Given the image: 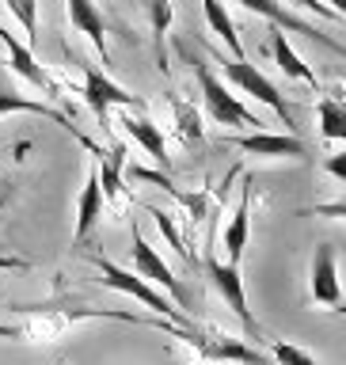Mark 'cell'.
I'll return each mask as SVG.
<instances>
[{
	"label": "cell",
	"instance_id": "obj_1",
	"mask_svg": "<svg viewBox=\"0 0 346 365\" xmlns=\"http://www.w3.org/2000/svg\"><path fill=\"white\" fill-rule=\"evenodd\" d=\"M88 262L99 270V282L107 285V289L133 297V301H141L153 316H164V319H171V324H179V327H198L187 312H183V308H175V301H171L168 293H160L153 282L141 278V274L126 270V267H118V262H111V259H103V255H88Z\"/></svg>",
	"mask_w": 346,
	"mask_h": 365
},
{
	"label": "cell",
	"instance_id": "obj_2",
	"mask_svg": "<svg viewBox=\"0 0 346 365\" xmlns=\"http://www.w3.org/2000/svg\"><path fill=\"white\" fill-rule=\"evenodd\" d=\"M179 50L190 57L194 76H198V88H202V99H205V110H210V118H213L217 125H244V130H263V118H259L255 110H248L244 103H240L233 91L225 88V80L213 73L210 57L190 53V46H187V42H183Z\"/></svg>",
	"mask_w": 346,
	"mask_h": 365
},
{
	"label": "cell",
	"instance_id": "obj_3",
	"mask_svg": "<svg viewBox=\"0 0 346 365\" xmlns=\"http://www.w3.org/2000/svg\"><path fill=\"white\" fill-rule=\"evenodd\" d=\"M217 61H221V73H225V80H233V84L244 91V96H251V99H259V103H267V107L278 114V118L285 122V130L290 133H297V118H293V107L282 99V91L270 84L267 76L259 73L255 65L248 61V57H225V53H217V50H210Z\"/></svg>",
	"mask_w": 346,
	"mask_h": 365
},
{
	"label": "cell",
	"instance_id": "obj_4",
	"mask_svg": "<svg viewBox=\"0 0 346 365\" xmlns=\"http://www.w3.org/2000/svg\"><path fill=\"white\" fill-rule=\"evenodd\" d=\"M168 335L179 339V342H187V346H194V354H202L205 361L274 365L267 354H259L255 346H248V342H240V339H233V335H210V331H202V327H171Z\"/></svg>",
	"mask_w": 346,
	"mask_h": 365
},
{
	"label": "cell",
	"instance_id": "obj_5",
	"mask_svg": "<svg viewBox=\"0 0 346 365\" xmlns=\"http://www.w3.org/2000/svg\"><path fill=\"white\" fill-rule=\"evenodd\" d=\"M84 103L99 118L103 130H111V107H126V110H137V114H145V107H148L145 96H133V91L118 88L107 73H99V68H91V65H84Z\"/></svg>",
	"mask_w": 346,
	"mask_h": 365
},
{
	"label": "cell",
	"instance_id": "obj_6",
	"mask_svg": "<svg viewBox=\"0 0 346 365\" xmlns=\"http://www.w3.org/2000/svg\"><path fill=\"white\" fill-rule=\"evenodd\" d=\"M202 267H205V274H210L213 289L225 297L228 308H233V316L244 324V331H248V335H259V324H255V316H251V308H248V297H244V278H240V267H236V262H221V259L213 255V247H205Z\"/></svg>",
	"mask_w": 346,
	"mask_h": 365
},
{
	"label": "cell",
	"instance_id": "obj_7",
	"mask_svg": "<svg viewBox=\"0 0 346 365\" xmlns=\"http://www.w3.org/2000/svg\"><path fill=\"white\" fill-rule=\"evenodd\" d=\"M130 251H133V274H141L145 282L160 285V289H164L179 308L190 304V297H187V289H183V282L175 278V274H171L168 262L156 255V247L141 236V228H137V225H133V232H130Z\"/></svg>",
	"mask_w": 346,
	"mask_h": 365
},
{
	"label": "cell",
	"instance_id": "obj_8",
	"mask_svg": "<svg viewBox=\"0 0 346 365\" xmlns=\"http://www.w3.org/2000/svg\"><path fill=\"white\" fill-rule=\"evenodd\" d=\"M308 297L312 304H324L331 312H342V285H339V251L335 244H316L312 274H308Z\"/></svg>",
	"mask_w": 346,
	"mask_h": 365
},
{
	"label": "cell",
	"instance_id": "obj_9",
	"mask_svg": "<svg viewBox=\"0 0 346 365\" xmlns=\"http://www.w3.org/2000/svg\"><path fill=\"white\" fill-rule=\"evenodd\" d=\"M225 4H228V0H225ZM233 4H244L248 11H255V16H263L267 23H274V27L293 31V34H301V38L316 42V46H327L331 53H342V42L327 38V34H320V27H312L308 19H301L293 8H285L282 0H233Z\"/></svg>",
	"mask_w": 346,
	"mask_h": 365
},
{
	"label": "cell",
	"instance_id": "obj_10",
	"mask_svg": "<svg viewBox=\"0 0 346 365\" xmlns=\"http://www.w3.org/2000/svg\"><path fill=\"white\" fill-rule=\"evenodd\" d=\"M225 145L240 148L251 156H290V160H308V148L297 133H267V130H251L240 137H225Z\"/></svg>",
	"mask_w": 346,
	"mask_h": 365
},
{
	"label": "cell",
	"instance_id": "obj_11",
	"mask_svg": "<svg viewBox=\"0 0 346 365\" xmlns=\"http://www.w3.org/2000/svg\"><path fill=\"white\" fill-rule=\"evenodd\" d=\"M0 46H4V53H8V61H11V68H16V73L27 80V84H34V88H42L46 96H54V99H65L61 96V88L54 84V76L46 73V68L34 61V50L27 42H19L16 34H11L4 23H0Z\"/></svg>",
	"mask_w": 346,
	"mask_h": 365
},
{
	"label": "cell",
	"instance_id": "obj_12",
	"mask_svg": "<svg viewBox=\"0 0 346 365\" xmlns=\"http://www.w3.org/2000/svg\"><path fill=\"white\" fill-rule=\"evenodd\" d=\"M103 187H99V175L96 168H88V179H84V190H80V202H76V232H73V244H88V236L96 232V225L103 221Z\"/></svg>",
	"mask_w": 346,
	"mask_h": 365
},
{
	"label": "cell",
	"instance_id": "obj_13",
	"mask_svg": "<svg viewBox=\"0 0 346 365\" xmlns=\"http://www.w3.org/2000/svg\"><path fill=\"white\" fill-rule=\"evenodd\" d=\"M11 110H23V114H42V118L57 122V125H61L65 133H73L80 145L96 153V145H91L88 137L76 130V122H73V118H65V114L57 110V107H50V103H42V99H23V96H16V91H0V114H11Z\"/></svg>",
	"mask_w": 346,
	"mask_h": 365
},
{
	"label": "cell",
	"instance_id": "obj_14",
	"mask_svg": "<svg viewBox=\"0 0 346 365\" xmlns=\"http://www.w3.org/2000/svg\"><path fill=\"white\" fill-rule=\"evenodd\" d=\"M65 11H68V23L80 34H88V42L103 53V65H107L111 53H107V23H103V11L91 0H65Z\"/></svg>",
	"mask_w": 346,
	"mask_h": 365
},
{
	"label": "cell",
	"instance_id": "obj_15",
	"mask_svg": "<svg viewBox=\"0 0 346 365\" xmlns=\"http://www.w3.org/2000/svg\"><path fill=\"white\" fill-rule=\"evenodd\" d=\"M122 125H126V137L130 141H137L145 148L148 156L156 160L160 168H171V156H168V145H164V133H160V125L156 122H148L145 114H137V110H126V118H122Z\"/></svg>",
	"mask_w": 346,
	"mask_h": 365
},
{
	"label": "cell",
	"instance_id": "obj_16",
	"mask_svg": "<svg viewBox=\"0 0 346 365\" xmlns=\"http://www.w3.org/2000/svg\"><path fill=\"white\" fill-rule=\"evenodd\" d=\"M251 187H255V179L244 175V190H240V202H236V213L233 221H228L225 228V251H228V262H236L240 267V255H244L248 247V232H251Z\"/></svg>",
	"mask_w": 346,
	"mask_h": 365
},
{
	"label": "cell",
	"instance_id": "obj_17",
	"mask_svg": "<svg viewBox=\"0 0 346 365\" xmlns=\"http://www.w3.org/2000/svg\"><path fill=\"white\" fill-rule=\"evenodd\" d=\"M130 175L133 179H145V182H156L160 190H168L171 198H175L183 210L190 213V221L198 225V221H205V217H210V198H205V194H183V190H175V182H171L164 171H148V168H130Z\"/></svg>",
	"mask_w": 346,
	"mask_h": 365
},
{
	"label": "cell",
	"instance_id": "obj_18",
	"mask_svg": "<svg viewBox=\"0 0 346 365\" xmlns=\"http://www.w3.org/2000/svg\"><path fill=\"white\" fill-rule=\"evenodd\" d=\"M270 53H274V61H278V68H282L285 76L301 80V84H308V88H320L316 73L305 65V57L293 50V42L285 38V31H282V27H278V31H270Z\"/></svg>",
	"mask_w": 346,
	"mask_h": 365
},
{
	"label": "cell",
	"instance_id": "obj_19",
	"mask_svg": "<svg viewBox=\"0 0 346 365\" xmlns=\"http://www.w3.org/2000/svg\"><path fill=\"white\" fill-rule=\"evenodd\" d=\"M122 156H126V145H114L111 153H96L99 160V168H96V175H99V187H103V202H122Z\"/></svg>",
	"mask_w": 346,
	"mask_h": 365
},
{
	"label": "cell",
	"instance_id": "obj_20",
	"mask_svg": "<svg viewBox=\"0 0 346 365\" xmlns=\"http://www.w3.org/2000/svg\"><path fill=\"white\" fill-rule=\"evenodd\" d=\"M202 8H205V23H210V31L228 46V57H244V42H240L236 23H233V16H228L225 0H202Z\"/></svg>",
	"mask_w": 346,
	"mask_h": 365
},
{
	"label": "cell",
	"instance_id": "obj_21",
	"mask_svg": "<svg viewBox=\"0 0 346 365\" xmlns=\"http://www.w3.org/2000/svg\"><path fill=\"white\" fill-rule=\"evenodd\" d=\"M320 133L327 137V141H346V107L339 96H324L320 99Z\"/></svg>",
	"mask_w": 346,
	"mask_h": 365
},
{
	"label": "cell",
	"instance_id": "obj_22",
	"mask_svg": "<svg viewBox=\"0 0 346 365\" xmlns=\"http://www.w3.org/2000/svg\"><path fill=\"white\" fill-rule=\"evenodd\" d=\"M145 213H148V217H153V221H156V228H160V236L168 240V247L175 251V255H183V259H187L190 267H194V255H190V251H187V244H183V232H179L175 217H171V213H164V210H156V205H145Z\"/></svg>",
	"mask_w": 346,
	"mask_h": 365
},
{
	"label": "cell",
	"instance_id": "obj_23",
	"mask_svg": "<svg viewBox=\"0 0 346 365\" xmlns=\"http://www.w3.org/2000/svg\"><path fill=\"white\" fill-rule=\"evenodd\" d=\"M148 27H153L156 57H160V68H164V34L171 27V0H148Z\"/></svg>",
	"mask_w": 346,
	"mask_h": 365
},
{
	"label": "cell",
	"instance_id": "obj_24",
	"mask_svg": "<svg viewBox=\"0 0 346 365\" xmlns=\"http://www.w3.org/2000/svg\"><path fill=\"white\" fill-rule=\"evenodd\" d=\"M4 8L23 23V31H27V46L39 42V0H4Z\"/></svg>",
	"mask_w": 346,
	"mask_h": 365
},
{
	"label": "cell",
	"instance_id": "obj_25",
	"mask_svg": "<svg viewBox=\"0 0 346 365\" xmlns=\"http://www.w3.org/2000/svg\"><path fill=\"white\" fill-rule=\"evenodd\" d=\"M270 358H274V365H320L308 350L293 346V342H282V339L270 342Z\"/></svg>",
	"mask_w": 346,
	"mask_h": 365
},
{
	"label": "cell",
	"instance_id": "obj_26",
	"mask_svg": "<svg viewBox=\"0 0 346 365\" xmlns=\"http://www.w3.org/2000/svg\"><path fill=\"white\" fill-rule=\"evenodd\" d=\"M171 107H175V118H179L183 137H187V141H194V145H202V125H198V114H194V107H190V103H183V99H175Z\"/></svg>",
	"mask_w": 346,
	"mask_h": 365
},
{
	"label": "cell",
	"instance_id": "obj_27",
	"mask_svg": "<svg viewBox=\"0 0 346 365\" xmlns=\"http://www.w3.org/2000/svg\"><path fill=\"white\" fill-rule=\"evenodd\" d=\"M285 4H293V8H305V11H316V16H320V19H327V23H342V11L327 8L324 0H285Z\"/></svg>",
	"mask_w": 346,
	"mask_h": 365
},
{
	"label": "cell",
	"instance_id": "obj_28",
	"mask_svg": "<svg viewBox=\"0 0 346 365\" xmlns=\"http://www.w3.org/2000/svg\"><path fill=\"white\" fill-rule=\"evenodd\" d=\"M324 171H327L331 179L346 182V153H331V156L324 160Z\"/></svg>",
	"mask_w": 346,
	"mask_h": 365
},
{
	"label": "cell",
	"instance_id": "obj_29",
	"mask_svg": "<svg viewBox=\"0 0 346 365\" xmlns=\"http://www.w3.org/2000/svg\"><path fill=\"white\" fill-rule=\"evenodd\" d=\"M305 217H346V202L335 198L331 205H312V210H301Z\"/></svg>",
	"mask_w": 346,
	"mask_h": 365
},
{
	"label": "cell",
	"instance_id": "obj_30",
	"mask_svg": "<svg viewBox=\"0 0 346 365\" xmlns=\"http://www.w3.org/2000/svg\"><path fill=\"white\" fill-rule=\"evenodd\" d=\"M31 262L27 259H16V255H0V270H27Z\"/></svg>",
	"mask_w": 346,
	"mask_h": 365
},
{
	"label": "cell",
	"instance_id": "obj_31",
	"mask_svg": "<svg viewBox=\"0 0 346 365\" xmlns=\"http://www.w3.org/2000/svg\"><path fill=\"white\" fill-rule=\"evenodd\" d=\"M0 339H23V327H11V324H0Z\"/></svg>",
	"mask_w": 346,
	"mask_h": 365
},
{
	"label": "cell",
	"instance_id": "obj_32",
	"mask_svg": "<svg viewBox=\"0 0 346 365\" xmlns=\"http://www.w3.org/2000/svg\"><path fill=\"white\" fill-rule=\"evenodd\" d=\"M324 4H327V8H335V11H342V8H346V0H324Z\"/></svg>",
	"mask_w": 346,
	"mask_h": 365
}]
</instances>
